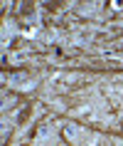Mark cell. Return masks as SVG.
<instances>
[{
    "label": "cell",
    "mask_w": 123,
    "mask_h": 146,
    "mask_svg": "<svg viewBox=\"0 0 123 146\" xmlns=\"http://www.w3.org/2000/svg\"><path fill=\"white\" fill-rule=\"evenodd\" d=\"M8 82L12 87H17V89H22V92H30L32 87H35V79H30L25 72H17V74H10L8 77Z\"/></svg>",
    "instance_id": "1"
},
{
    "label": "cell",
    "mask_w": 123,
    "mask_h": 146,
    "mask_svg": "<svg viewBox=\"0 0 123 146\" xmlns=\"http://www.w3.org/2000/svg\"><path fill=\"white\" fill-rule=\"evenodd\" d=\"M62 134H64V139L71 141V144H79V141L84 139V129L77 126V124H64V126H62Z\"/></svg>",
    "instance_id": "2"
},
{
    "label": "cell",
    "mask_w": 123,
    "mask_h": 146,
    "mask_svg": "<svg viewBox=\"0 0 123 146\" xmlns=\"http://www.w3.org/2000/svg\"><path fill=\"white\" fill-rule=\"evenodd\" d=\"M54 139H52V126H39V131H37V141H35V144L37 146H44V144H52Z\"/></svg>",
    "instance_id": "3"
},
{
    "label": "cell",
    "mask_w": 123,
    "mask_h": 146,
    "mask_svg": "<svg viewBox=\"0 0 123 146\" xmlns=\"http://www.w3.org/2000/svg\"><path fill=\"white\" fill-rule=\"evenodd\" d=\"M67 82H69V77H67V74H52V77H49V84L57 87V89H62Z\"/></svg>",
    "instance_id": "4"
},
{
    "label": "cell",
    "mask_w": 123,
    "mask_h": 146,
    "mask_svg": "<svg viewBox=\"0 0 123 146\" xmlns=\"http://www.w3.org/2000/svg\"><path fill=\"white\" fill-rule=\"evenodd\" d=\"M94 40V30H81L77 32V37H74V42H79V45H84V42H91Z\"/></svg>",
    "instance_id": "5"
},
{
    "label": "cell",
    "mask_w": 123,
    "mask_h": 146,
    "mask_svg": "<svg viewBox=\"0 0 123 146\" xmlns=\"http://www.w3.org/2000/svg\"><path fill=\"white\" fill-rule=\"evenodd\" d=\"M89 146H106V144H103V139H101V136H94Z\"/></svg>",
    "instance_id": "6"
}]
</instances>
